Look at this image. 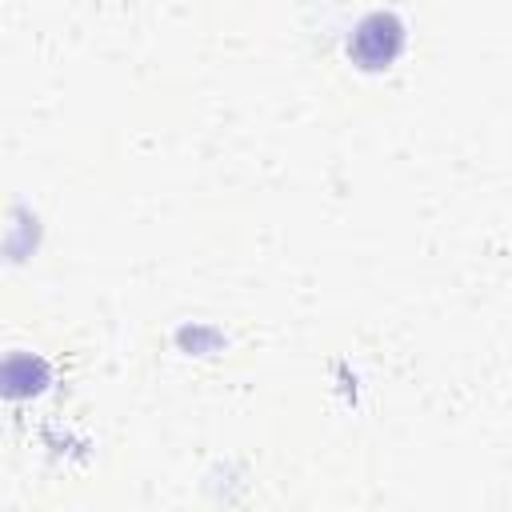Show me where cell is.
<instances>
[{
  "instance_id": "6da1fadb",
  "label": "cell",
  "mask_w": 512,
  "mask_h": 512,
  "mask_svg": "<svg viewBox=\"0 0 512 512\" xmlns=\"http://www.w3.org/2000/svg\"><path fill=\"white\" fill-rule=\"evenodd\" d=\"M400 48H404V24L392 12H368L348 40V56L360 68H384L396 60Z\"/></svg>"
}]
</instances>
